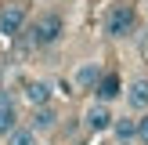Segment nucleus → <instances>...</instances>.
Here are the masks:
<instances>
[{"instance_id": "obj_3", "label": "nucleus", "mask_w": 148, "mask_h": 145, "mask_svg": "<svg viewBox=\"0 0 148 145\" xmlns=\"http://www.w3.org/2000/svg\"><path fill=\"white\" fill-rule=\"evenodd\" d=\"M25 22H29V4L25 0H7V4H0V36L25 33Z\"/></svg>"}, {"instance_id": "obj_7", "label": "nucleus", "mask_w": 148, "mask_h": 145, "mask_svg": "<svg viewBox=\"0 0 148 145\" xmlns=\"http://www.w3.org/2000/svg\"><path fill=\"white\" fill-rule=\"evenodd\" d=\"M83 120H87V127H90V130H108L116 116L108 113V105H105V102H94V105L87 109V116H83Z\"/></svg>"}, {"instance_id": "obj_4", "label": "nucleus", "mask_w": 148, "mask_h": 145, "mask_svg": "<svg viewBox=\"0 0 148 145\" xmlns=\"http://www.w3.org/2000/svg\"><path fill=\"white\" fill-rule=\"evenodd\" d=\"M18 127V105H14L11 91H0V138H7Z\"/></svg>"}, {"instance_id": "obj_8", "label": "nucleus", "mask_w": 148, "mask_h": 145, "mask_svg": "<svg viewBox=\"0 0 148 145\" xmlns=\"http://www.w3.org/2000/svg\"><path fill=\"white\" fill-rule=\"evenodd\" d=\"M127 105L130 109H148V76H137L127 87Z\"/></svg>"}, {"instance_id": "obj_9", "label": "nucleus", "mask_w": 148, "mask_h": 145, "mask_svg": "<svg viewBox=\"0 0 148 145\" xmlns=\"http://www.w3.org/2000/svg\"><path fill=\"white\" fill-rule=\"evenodd\" d=\"M58 123V113H54V105H40V109H33V116H29V127L40 134V130H51Z\"/></svg>"}, {"instance_id": "obj_5", "label": "nucleus", "mask_w": 148, "mask_h": 145, "mask_svg": "<svg viewBox=\"0 0 148 145\" xmlns=\"http://www.w3.org/2000/svg\"><path fill=\"white\" fill-rule=\"evenodd\" d=\"M123 94V80H119V72H105V76L98 80V87H94V102H116Z\"/></svg>"}, {"instance_id": "obj_14", "label": "nucleus", "mask_w": 148, "mask_h": 145, "mask_svg": "<svg viewBox=\"0 0 148 145\" xmlns=\"http://www.w3.org/2000/svg\"><path fill=\"white\" fill-rule=\"evenodd\" d=\"M141 55H145V62H148V36L141 40Z\"/></svg>"}, {"instance_id": "obj_13", "label": "nucleus", "mask_w": 148, "mask_h": 145, "mask_svg": "<svg viewBox=\"0 0 148 145\" xmlns=\"http://www.w3.org/2000/svg\"><path fill=\"white\" fill-rule=\"evenodd\" d=\"M137 142H148V113L137 116Z\"/></svg>"}, {"instance_id": "obj_2", "label": "nucleus", "mask_w": 148, "mask_h": 145, "mask_svg": "<svg viewBox=\"0 0 148 145\" xmlns=\"http://www.w3.org/2000/svg\"><path fill=\"white\" fill-rule=\"evenodd\" d=\"M134 29H137V7H134V0H116V4L105 11V36L123 40V36H130Z\"/></svg>"}, {"instance_id": "obj_15", "label": "nucleus", "mask_w": 148, "mask_h": 145, "mask_svg": "<svg viewBox=\"0 0 148 145\" xmlns=\"http://www.w3.org/2000/svg\"><path fill=\"white\" fill-rule=\"evenodd\" d=\"M119 145H130V142H119Z\"/></svg>"}, {"instance_id": "obj_11", "label": "nucleus", "mask_w": 148, "mask_h": 145, "mask_svg": "<svg viewBox=\"0 0 148 145\" xmlns=\"http://www.w3.org/2000/svg\"><path fill=\"white\" fill-rule=\"evenodd\" d=\"M112 130L119 142H134L137 138V120L134 116H119V120H112Z\"/></svg>"}, {"instance_id": "obj_10", "label": "nucleus", "mask_w": 148, "mask_h": 145, "mask_svg": "<svg viewBox=\"0 0 148 145\" xmlns=\"http://www.w3.org/2000/svg\"><path fill=\"white\" fill-rule=\"evenodd\" d=\"M101 76H105V72H101L94 62H87V65H79V69H76V87H79V91H94Z\"/></svg>"}, {"instance_id": "obj_6", "label": "nucleus", "mask_w": 148, "mask_h": 145, "mask_svg": "<svg viewBox=\"0 0 148 145\" xmlns=\"http://www.w3.org/2000/svg\"><path fill=\"white\" fill-rule=\"evenodd\" d=\"M22 98H25L33 109L51 105V84H47V80H29V84H25V91H22Z\"/></svg>"}, {"instance_id": "obj_1", "label": "nucleus", "mask_w": 148, "mask_h": 145, "mask_svg": "<svg viewBox=\"0 0 148 145\" xmlns=\"http://www.w3.org/2000/svg\"><path fill=\"white\" fill-rule=\"evenodd\" d=\"M29 44L33 47H51V44H58L62 40V33H65V18L58 11H43V14H36L33 22H29Z\"/></svg>"}, {"instance_id": "obj_12", "label": "nucleus", "mask_w": 148, "mask_h": 145, "mask_svg": "<svg viewBox=\"0 0 148 145\" xmlns=\"http://www.w3.org/2000/svg\"><path fill=\"white\" fill-rule=\"evenodd\" d=\"M7 145H40V138H36V130L33 127H14L11 134H7Z\"/></svg>"}]
</instances>
